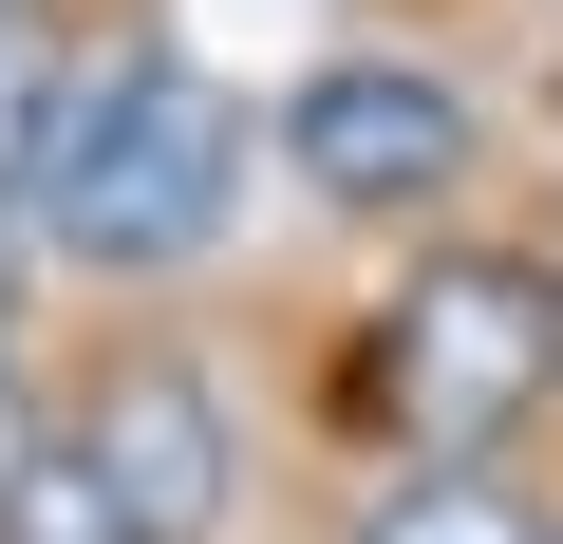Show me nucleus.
<instances>
[{"mask_svg": "<svg viewBox=\"0 0 563 544\" xmlns=\"http://www.w3.org/2000/svg\"><path fill=\"white\" fill-rule=\"evenodd\" d=\"M0 544H151V525L113 507V469H95V451H38L20 488H0Z\"/></svg>", "mask_w": 563, "mask_h": 544, "instance_id": "nucleus-6", "label": "nucleus"}, {"mask_svg": "<svg viewBox=\"0 0 563 544\" xmlns=\"http://www.w3.org/2000/svg\"><path fill=\"white\" fill-rule=\"evenodd\" d=\"M57 113H76V76H57V38H38V0H0V207H38Z\"/></svg>", "mask_w": 563, "mask_h": 544, "instance_id": "nucleus-5", "label": "nucleus"}, {"mask_svg": "<svg viewBox=\"0 0 563 544\" xmlns=\"http://www.w3.org/2000/svg\"><path fill=\"white\" fill-rule=\"evenodd\" d=\"M38 469V413H20V376H0V488H20Z\"/></svg>", "mask_w": 563, "mask_h": 544, "instance_id": "nucleus-8", "label": "nucleus"}, {"mask_svg": "<svg viewBox=\"0 0 563 544\" xmlns=\"http://www.w3.org/2000/svg\"><path fill=\"white\" fill-rule=\"evenodd\" d=\"M95 469H113V507L151 525V544H207L225 525V413H207V376L188 357H132L113 395H95V432H76Z\"/></svg>", "mask_w": 563, "mask_h": 544, "instance_id": "nucleus-4", "label": "nucleus"}, {"mask_svg": "<svg viewBox=\"0 0 563 544\" xmlns=\"http://www.w3.org/2000/svg\"><path fill=\"white\" fill-rule=\"evenodd\" d=\"M282 151H301L320 207H432V188L470 169V113H451L432 76H395V57H320L301 113H282Z\"/></svg>", "mask_w": 563, "mask_h": 544, "instance_id": "nucleus-3", "label": "nucleus"}, {"mask_svg": "<svg viewBox=\"0 0 563 544\" xmlns=\"http://www.w3.org/2000/svg\"><path fill=\"white\" fill-rule=\"evenodd\" d=\"M357 544H526V525H507V507H488L470 469H432V488H395V507H376Z\"/></svg>", "mask_w": 563, "mask_h": 544, "instance_id": "nucleus-7", "label": "nucleus"}, {"mask_svg": "<svg viewBox=\"0 0 563 544\" xmlns=\"http://www.w3.org/2000/svg\"><path fill=\"white\" fill-rule=\"evenodd\" d=\"M225 207H244V113H225V76H188V57H95L76 113H57V151H38V244L132 282V263H207Z\"/></svg>", "mask_w": 563, "mask_h": 544, "instance_id": "nucleus-1", "label": "nucleus"}, {"mask_svg": "<svg viewBox=\"0 0 563 544\" xmlns=\"http://www.w3.org/2000/svg\"><path fill=\"white\" fill-rule=\"evenodd\" d=\"M20 225H38V207H0V282H20Z\"/></svg>", "mask_w": 563, "mask_h": 544, "instance_id": "nucleus-9", "label": "nucleus"}, {"mask_svg": "<svg viewBox=\"0 0 563 544\" xmlns=\"http://www.w3.org/2000/svg\"><path fill=\"white\" fill-rule=\"evenodd\" d=\"M544 395H563V282H544V263L451 244L432 282H395V320H376V432H395L413 469H470V451L526 432Z\"/></svg>", "mask_w": 563, "mask_h": 544, "instance_id": "nucleus-2", "label": "nucleus"}]
</instances>
